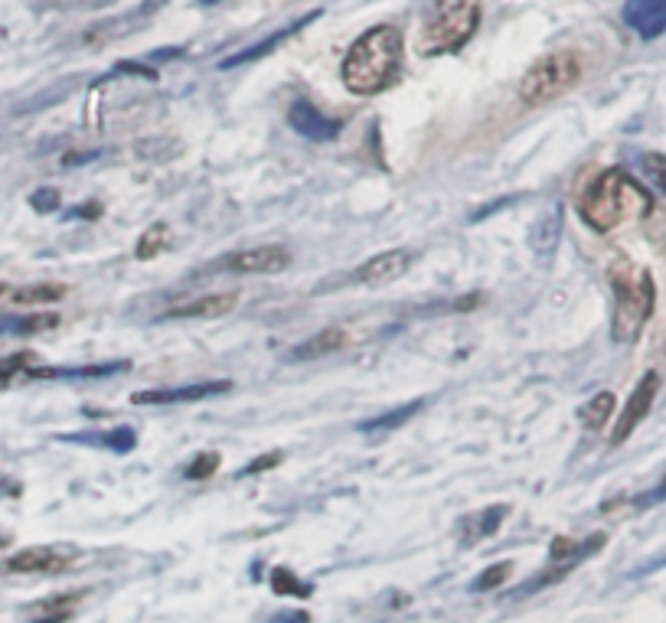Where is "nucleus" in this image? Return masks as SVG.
<instances>
[{"instance_id": "473e14b6", "label": "nucleus", "mask_w": 666, "mask_h": 623, "mask_svg": "<svg viewBox=\"0 0 666 623\" xmlns=\"http://www.w3.org/2000/svg\"><path fill=\"white\" fill-rule=\"evenodd\" d=\"M281 460H285V451H268V454H262V457L249 460V464L239 470V477H252V473H265V470H271V467H281Z\"/></svg>"}, {"instance_id": "39448f33", "label": "nucleus", "mask_w": 666, "mask_h": 623, "mask_svg": "<svg viewBox=\"0 0 666 623\" xmlns=\"http://www.w3.org/2000/svg\"><path fill=\"white\" fill-rule=\"evenodd\" d=\"M582 79V59L572 49H552L526 69V76L516 85V95L526 108L555 102L559 95L575 89Z\"/></svg>"}, {"instance_id": "4468645a", "label": "nucleus", "mask_w": 666, "mask_h": 623, "mask_svg": "<svg viewBox=\"0 0 666 623\" xmlns=\"http://www.w3.org/2000/svg\"><path fill=\"white\" fill-rule=\"evenodd\" d=\"M236 304H239L236 291H216V294L190 297V301L174 304V307L167 310V317H203V320H213V317H226Z\"/></svg>"}, {"instance_id": "4c0bfd02", "label": "nucleus", "mask_w": 666, "mask_h": 623, "mask_svg": "<svg viewBox=\"0 0 666 623\" xmlns=\"http://www.w3.org/2000/svg\"><path fill=\"white\" fill-rule=\"evenodd\" d=\"M0 545H7V542H4V539H0Z\"/></svg>"}, {"instance_id": "5701e85b", "label": "nucleus", "mask_w": 666, "mask_h": 623, "mask_svg": "<svg viewBox=\"0 0 666 623\" xmlns=\"http://www.w3.org/2000/svg\"><path fill=\"white\" fill-rule=\"evenodd\" d=\"M575 571V565L572 562H565V565H552V568H546V571H539V575H533L529 581H523L520 588L513 591V597L520 601V597H529V594H539V591H546V588H552V584H559V581H565Z\"/></svg>"}, {"instance_id": "7c9ffc66", "label": "nucleus", "mask_w": 666, "mask_h": 623, "mask_svg": "<svg viewBox=\"0 0 666 623\" xmlns=\"http://www.w3.org/2000/svg\"><path fill=\"white\" fill-rule=\"evenodd\" d=\"M59 203H63V196H59L56 186H43V190L30 193V206L36 213H56Z\"/></svg>"}, {"instance_id": "f3484780", "label": "nucleus", "mask_w": 666, "mask_h": 623, "mask_svg": "<svg viewBox=\"0 0 666 623\" xmlns=\"http://www.w3.org/2000/svg\"><path fill=\"white\" fill-rule=\"evenodd\" d=\"M56 441H66V444H92V447H108V451L115 454H128L138 447V431L134 428H111V431H79V434H59Z\"/></svg>"}, {"instance_id": "c9c22d12", "label": "nucleus", "mask_w": 666, "mask_h": 623, "mask_svg": "<svg viewBox=\"0 0 666 623\" xmlns=\"http://www.w3.org/2000/svg\"><path fill=\"white\" fill-rule=\"evenodd\" d=\"M271 623H311V617H307L304 610H294V614H278Z\"/></svg>"}, {"instance_id": "f704fd0d", "label": "nucleus", "mask_w": 666, "mask_h": 623, "mask_svg": "<svg viewBox=\"0 0 666 623\" xmlns=\"http://www.w3.org/2000/svg\"><path fill=\"white\" fill-rule=\"evenodd\" d=\"M102 216V206L98 203H85L82 209H72V213H66V219H95Z\"/></svg>"}, {"instance_id": "dca6fc26", "label": "nucleus", "mask_w": 666, "mask_h": 623, "mask_svg": "<svg viewBox=\"0 0 666 623\" xmlns=\"http://www.w3.org/2000/svg\"><path fill=\"white\" fill-rule=\"evenodd\" d=\"M347 330H340V327H330V330H320V333H314V336H307L304 343H298L294 350L288 353V363H314V359H324V356H330V353H337V350H343L347 346Z\"/></svg>"}, {"instance_id": "1a4fd4ad", "label": "nucleus", "mask_w": 666, "mask_h": 623, "mask_svg": "<svg viewBox=\"0 0 666 623\" xmlns=\"http://www.w3.org/2000/svg\"><path fill=\"white\" fill-rule=\"evenodd\" d=\"M415 261V252L409 248H389V252H379L373 258H366L360 268L353 271V281L369 284V288H379V284H392L409 274Z\"/></svg>"}, {"instance_id": "bb28decb", "label": "nucleus", "mask_w": 666, "mask_h": 623, "mask_svg": "<svg viewBox=\"0 0 666 623\" xmlns=\"http://www.w3.org/2000/svg\"><path fill=\"white\" fill-rule=\"evenodd\" d=\"M271 588H275L281 597H311V584L301 581L291 568H275L271 571Z\"/></svg>"}, {"instance_id": "a211bd4d", "label": "nucleus", "mask_w": 666, "mask_h": 623, "mask_svg": "<svg viewBox=\"0 0 666 623\" xmlns=\"http://www.w3.org/2000/svg\"><path fill=\"white\" fill-rule=\"evenodd\" d=\"M510 516V506L507 503H497V506H487V509H480V513H474V516H464V522H461V539H464V545H474V542H480V539H487V535H493L500 526H503V519Z\"/></svg>"}, {"instance_id": "72a5a7b5", "label": "nucleus", "mask_w": 666, "mask_h": 623, "mask_svg": "<svg viewBox=\"0 0 666 623\" xmlns=\"http://www.w3.org/2000/svg\"><path fill=\"white\" fill-rule=\"evenodd\" d=\"M663 500H666V480L660 483V487H653L650 493L637 496L631 506H634V509H650V506H657V503H663Z\"/></svg>"}, {"instance_id": "2f4dec72", "label": "nucleus", "mask_w": 666, "mask_h": 623, "mask_svg": "<svg viewBox=\"0 0 666 623\" xmlns=\"http://www.w3.org/2000/svg\"><path fill=\"white\" fill-rule=\"evenodd\" d=\"M644 173L660 186V193H666V154H644Z\"/></svg>"}, {"instance_id": "e433bc0d", "label": "nucleus", "mask_w": 666, "mask_h": 623, "mask_svg": "<svg viewBox=\"0 0 666 623\" xmlns=\"http://www.w3.org/2000/svg\"><path fill=\"white\" fill-rule=\"evenodd\" d=\"M213 4H219V0H200V7H213Z\"/></svg>"}, {"instance_id": "6e6552de", "label": "nucleus", "mask_w": 666, "mask_h": 623, "mask_svg": "<svg viewBox=\"0 0 666 623\" xmlns=\"http://www.w3.org/2000/svg\"><path fill=\"white\" fill-rule=\"evenodd\" d=\"M657 392H660V376H657V372H647V376L637 382V389L631 392V398H627V405H624V411H621L618 425H614V431H611V444H614V447L631 438L640 421L650 415Z\"/></svg>"}, {"instance_id": "20e7f679", "label": "nucleus", "mask_w": 666, "mask_h": 623, "mask_svg": "<svg viewBox=\"0 0 666 623\" xmlns=\"http://www.w3.org/2000/svg\"><path fill=\"white\" fill-rule=\"evenodd\" d=\"M480 17H484V0H438L418 30V56L458 53L474 40Z\"/></svg>"}, {"instance_id": "4be33fe9", "label": "nucleus", "mask_w": 666, "mask_h": 623, "mask_svg": "<svg viewBox=\"0 0 666 623\" xmlns=\"http://www.w3.org/2000/svg\"><path fill=\"white\" fill-rule=\"evenodd\" d=\"M56 323V314H10L0 317V336H36L43 330H53Z\"/></svg>"}, {"instance_id": "cd10ccee", "label": "nucleus", "mask_w": 666, "mask_h": 623, "mask_svg": "<svg viewBox=\"0 0 666 623\" xmlns=\"http://www.w3.org/2000/svg\"><path fill=\"white\" fill-rule=\"evenodd\" d=\"M36 366V356L33 353H14V356H4L0 359V389H7L10 382L27 376V372Z\"/></svg>"}, {"instance_id": "b1692460", "label": "nucleus", "mask_w": 666, "mask_h": 623, "mask_svg": "<svg viewBox=\"0 0 666 623\" xmlns=\"http://www.w3.org/2000/svg\"><path fill=\"white\" fill-rule=\"evenodd\" d=\"M170 242H174V235H170L167 222H154V226L138 239V248H134V255H138L141 261H151V258H157L160 252H167Z\"/></svg>"}, {"instance_id": "ddd939ff", "label": "nucleus", "mask_w": 666, "mask_h": 623, "mask_svg": "<svg viewBox=\"0 0 666 623\" xmlns=\"http://www.w3.org/2000/svg\"><path fill=\"white\" fill-rule=\"evenodd\" d=\"M621 17L637 36L657 40L666 33V0H627Z\"/></svg>"}, {"instance_id": "a878e982", "label": "nucleus", "mask_w": 666, "mask_h": 623, "mask_svg": "<svg viewBox=\"0 0 666 623\" xmlns=\"http://www.w3.org/2000/svg\"><path fill=\"white\" fill-rule=\"evenodd\" d=\"M578 415H582L585 428H591V431L604 428V425H608V418L614 415V395L611 392H598L582 411H578Z\"/></svg>"}, {"instance_id": "423d86ee", "label": "nucleus", "mask_w": 666, "mask_h": 623, "mask_svg": "<svg viewBox=\"0 0 666 623\" xmlns=\"http://www.w3.org/2000/svg\"><path fill=\"white\" fill-rule=\"evenodd\" d=\"M72 562H76V552H69V548L33 545L4 558L0 571H4V575H63Z\"/></svg>"}, {"instance_id": "0eeeda50", "label": "nucleus", "mask_w": 666, "mask_h": 623, "mask_svg": "<svg viewBox=\"0 0 666 623\" xmlns=\"http://www.w3.org/2000/svg\"><path fill=\"white\" fill-rule=\"evenodd\" d=\"M291 265V252L281 245H258V248H242V252L222 255L216 268L236 271V274H281Z\"/></svg>"}, {"instance_id": "7ed1b4c3", "label": "nucleus", "mask_w": 666, "mask_h": 623, "mask_svg": "<svg viewBox=\"0 0 666 623\" xmlns=\"http://www.w3.org/2000/svg\"><path fill=\"white\" fill-rule=\"evenodd\" d=\"M611 291H614V317H611V336L614 343H634L640 330L657 304V284L647 268H637L631 261H614L611 271Z\"/></svg>"}, {"instance_id": "f257e3e1", "label": "nucleus", "mask_w": 666, "mask_h": 623, "mask_svg": "<svg viewBox=\"0 0 666 623\" xmlns=\"http://www.w3.org/2000/svg\"><path fill=\"white\" fill-rule=\"evenodd\" d=\"M402 56H405V40L396 27L379 23V27L366 30L356 40L347 56H343L340 79L353 95H382L402 72Z\"/></svg>"}, {"instance_id": "393cba45", "label": "nucleus", "mask_w": 666, "mask_h": 623, "mask_svg": "<svg viewBox=\"0 0 666 623\" xmlns=\"http://www.w3.org/2000/svg\"><path fill=\"white\" fill-rule=\"evenodd\" d=\"M66 297V288L63 284H27V288H20L10 294V301L14 304H56Z\"/></svg>"}, {"instance_id": "9d476101", "label": "nucleus", "mask_w": 666, "mask_h": 623, "mask_svg": "<svg viewBox=\"0 0 666 623\" xmlns=\"http://www.w3.org/2000/svg\"><path fill=\"white\" fill-rule=\"evenodd\" d=\"M320 14L324 10H311L307 17H298V20H291L288 27H281V30H275V33H268L262 43H252V46H245V49H239V53H232V56H226L219 62V69L226 72V69H239V66H249V62H255V59H265L271 49H278L281 43H288L291 36H298L304 27H311L314 20H320Z\"/></svg>"}, {"instance_id": "412c9836", "label": "nucleus", "mask_w": 666, "mask_h": 623, "mask_svg": "<svg viewBox=\"0 0 666 623\" xmlns=\"http://www.w3.org/2000/svg\"><path fill=\"white\" fill-rule=\"evenodd\" d=\"M422 408H425V398H415V402H409V405H399V408L386 411V415H376V418L363 421L360 431H363V434H369V438H373V434H382V431L389 434V431L402 428L405 421H412V418H415Z\"/></svg>"}, {"instance_id": "6ab92c4d", "label": "nucleus", "mask_w": 666, "mask_h": 623, "mask_svg": "<svg viewBox=\"0 0 666 623\" xmlns=\"http://www.w3.org/2000/svg\"><path fill=\"white\" fill-rule=\"evenodd\" d=\"M128 363H105V366H66V369H56V366H33L27 372V379H105V376H118V372H125Z\"/></svg>"}, {"instance_id": "f03ea898", "label": "nucleus", "mask_w": 666, "mask_h": 623, "mask_svg": "<svg viewBox=\"0 0 666 623\" xmlns=\"http://www.w3.org/2000/svg\"><path fill=\"white\" fill-rule=\"evenodd\" d=\"M650 209L653 199L647 193V186L637 183L621 167L604 170L598 180H591V186L578 199V216L595 232H614L624 222L650 216Z\"/></svg>"}, {"instance_id": "c756f323", "label": "nucleus", "mask_w": 666, "mask_h": 623, "mask_svg": "<svg viewBox=\"0 0 666 623\" xmlns=\"http://www.w3.org/2000/svg\"><path fill=\"white\" fill-rule=\"evenodd\" d=\"M219 464H222V457L216 451H206L200 457H193L190 464L183 467V477H187V480H206V477H213V473L219 470Z\"/></svg>"}, {"instance_id": "2eb2a0df", "label": "nucleus", "mask_w": 666, "mask_h": 623, "mask_svg": "<svg viewBox=\"0 0 666 623\" xmlns=\"http://www.w3.org/2000/svg\"><path fill=\"white\" fill-rule=\"evenodd\" d=\"M562 226H565V209L562 203H552L546 213L536 219L533 232H529V248H533L539 258H552L562 242Z\"/></svg>"}, {"instance_id": "f8f14e48", "label": "nucleus", "mask_w": 666, "mask_h": 623, "mask_svg": "<svg viewBox=\"0 0 666 623\" xmlns=\"http://www.w3.org/2000/svg\"><path fill=\"white\" fill-rule=\"evenodd\" d=\"M288 124L301 137L317 141V144H327V141H333V137H340V128H343V121L327 118L324 111H320L314 102H307V98H298V102L288 108Z\"/></svg>"}, {"instance_id": "9b49d317", "label": "nucleus", "mask_w": 666, "mask_h": 623, "mask_svg": "<svg viewBox=\"0 0 666 623\" xmlns=\"http://www.w3.org/2000/svg\"><path fill=\"white\" fill-rule=\"evenodd\" d=\"M229 389H232V382L216 379V382L180 385V389H144V392H134L131 402L134 405H190V402H203V398L222 395Z\"/></svg>"}, {"instance_id": "aec40b11", "label": "nucleus", "mask_w": 666, "mask_h": 623, "mask_svg": "<svg viewBox=\"0 0 666 623\" xmlns=\"http://www.w3.org/2000/svg\"><path fill=\"white\" fill-rule=\"evenodd\" d=\"M601 545H604V532L591 535V539H585V542H572V539H565V535H555L549 545V558H552V565H565V562L582 565L585 558L595 555Z\"/></svg>"}, {"instance_id": "c85d7f7f", "label": "nucleus", "mask_w": 666, "mask_h": 623, "mask_svg": "<svg viewBox=\"0 0 666 623\" xmlns=\"http://www.w3.org/2000/svg\"><path fill=\"white\" fill-rule=\"evenodd\" d=\"M510 571H513V565H510V562H497V565H490L487 571H480V575L471 581V591H474V594H480V591H497L500 584L510 578Z\"/></svg>"}]
</instances>
